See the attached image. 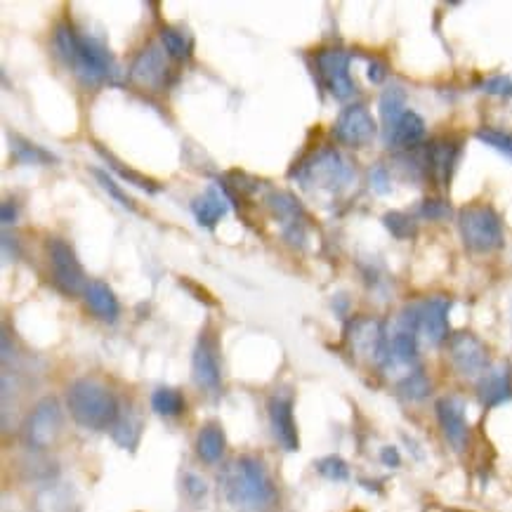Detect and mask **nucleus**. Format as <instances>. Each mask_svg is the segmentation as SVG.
I'll list each match as a JSON object with an SVG mask.
<instances>
[{"label":"nucleus","mask_w":512,"mask_h":512,"mask_svg":"<svg viewBox=\"0 0 512 512\" xmlns=\"http://www.w3.org/2000/svg\"><path fill=\"white\" fill-rule=\"evenodd\" d=\"M225 449H227V439L220 425L218 423L203 425L199 437H196V454H199L201 461L208 465L220 463V458L225 456Z\"/></svg>","instance_id":"obj_22"},{"label":"nucleus","mask_w":512,"mask_h":512,"mask_svg":"<svg viewBox=\"0 0 512 512\" xmlns=\"http://www.w3.org/2000/svg\"><path fill=\"white\" fill-rule=\"evenodd\" d=\"M458 154H461V144L456 140H439L428 149V168L442 185H449L451 173H454Z\"/></svg>","instance_id":"obj_20"},{"label":"nucleus","mask_w":512,"mask_h":512,"mask_svg":"<svg viewBox=\"0 0 512 512\" xmlns=\"http://www.w3.org/2000/svg\"><path fill=\"white\" fill-rule=\"evenodd\" d=\"M161 45L166 50V55L170 59H177V62H185V59L192 57V41L177 29H161Z\"/></svg>","instance_id":"obj_26"},{"label":"nucleus","mask_w":512,"mask_h":512,"mask_svg":"<svg viewBox=\"0 0 512 512\" xmlns=\"http://www.w3.org/2000/svg\"><path fill=\"white\" fill-rule=\"evenodd\" d=\"M10 142H12V159L19 163H38V166H48V163L55 161V156L50 152H45L43 147H38L34 142L24 140V137L10 135Z\"/></svg>","instance_id":"obj_24"},{"label":"nucleus","mask_w":512,"mask_h":512,"mask_svg":"<svg viewBox=\"0 0 512 512\" xmlns=\"http://www.w3.org/2000/svg\"><path fill=\"white\" fill-rule=\"evenodd\" d=\"M168 78L170 69L159 45H149L147 50H142L133 62V69H130V81L144 90L166 88Z\"/></svg>","instance_id":"obj_15"},{"label":"nucleus","mask_w":512,"mask_h":512,"mask_svg":"<svg viewBox=\"0 0 512 512\" xmlns=\"http://www.w3.org/2000/svg\"><path fill=\"white\" fill-rule=\"evenodd\" d=\"M317 71L321 81L336 100H350L357 93L350 76V55L340 48H324L317 52Z\"/></svg>","instance_id":"obj_9"},{"label":"nucleus","mask_w":512,"mask_h":512,"mask_svg":"<svg viewBox=\"0 0 512 512\" xmlns=\"http://www.w3.org/2000/svg\"><path fill=\"white\" fill-rule=\"evenodd\" d=\"M83 298L85 303H88L90 312H93L97 319L107 321V324H114L118 314H121V305H118L114 291H111L104 281H90V284L85 286Z\"/></svg>","instance_id":"obj_19"},{"label":"nucleus","mask_w":512,"mask_h":512,"mask_svg":"<svg viewBox=\"0 0 512 512\" xmlns=\"http://www.w3.org/2000/svg\"><path fill=\"white\" fill-rule=\"evenodd\" d=\"M383 222L385 227L397 236V239H411V236L416 234V222L404 213H387Z\"/></svg>","instance_id":"obj_32"},{"label":"nucleus","mask_w":512,"mask_h":512,"mask_svg":"<svg viewBox=\"0 0 512 512\" xmlns=\"http://www.w3.org/2000/svg\"><path fill=\"white\" fill-rule=\"evenodd\" d=\"M48 258H50V269H52V281L62 293L67 295H83L85 286L90 284L85 279V272L78 262L74 248H71L67 241L59 239V236H52L48 241Z\"/></svg>","instance_id":"obj_6"},{"label":"nucleus","mask_w":512,"mask_h":512,"mask_svg":"<svg viewBox=\"0 0 512 512\" xmlns=\"http://www.w3.org/2000/svg\"><path fill=\"white\" fill-rule=\"evenodd\" d=\"M97 152H100L102 159L107 161L109 166L114 168L116 173L123 177V180L130 182V185L140 187V189H144V192H152V194H156V192H159V189H161L159 185H154V182L149 180V177H144V175H140V173H135V170H133V168H128V166H121V161H116L114 156H111L109 152H104V149L100 147V144H97Z\"/></svg>","instance_id":"obj_27"},{"label":"nucleus","mask_w":512,"mask_h":512,"mask_svg":"<svg viewBox=\"0 0 512 512\" xmlns=\"http://www.w3.org/2000/svg\"><path fill=\"white\" fill-rule=\"evenodd\" d=\"M300 180L310 189H324V192L338 194L340 189H345L354 180V170L336 149H324L300 168Z\"/></svg>","instance_id":"obj_5"},{"label":"nucleus","mask_w":512,"mask_h":512,"mask_svg":"<svg viewBox=\"0 0 512 512\" xmlns=\"http://www.w3.org/2000/svg\"><path fill=\"white\" fill-rule=\"evenodd\" d=\"M399 395L409 402H420L430 395V380L423 371H411L406 373L402 383H399Z\"/></svg>","instance_id":"obj_28"},{"label":"nucleus","mask_w":512,"mask_h":512,"mask_svg":"<svg viewBox=\"0 0 512 512\" xmlns=\"http://www.w3.org/2000/svg\"><path fill=\"white\" fill-rule=\"evenodd\" d=\"M449 359L454 369L465 378L479 380L491 369L487 345L468 331H458L449 338Z\"/></svg>","instance_id":"obj_8"},{"label":"nucleus","mask_w":512,"mask_h":512,"mask_svg":"<svg viewBox=\"0 0 512 512\" xmlns=\"http://www.w3.org/2000/svg\"><path fill=\"white\" fill-rule=\"evenodd\" d=\"M317 470L326 479H331V482H345V479L350 477V468H347V463L343 461V458H338V456L321 458V461L317 463Z\"/></svg>","instance_id":"obj_33"},{"label":"nucleus","mask_w":512,"mask_h":512,"mask_svg":"<svg viewBox=\"0 0 512 512\" xmlns=\"http://www.w3.org/2000/svg\"><path fill=\"white\" fill-rule=\"evenodd\" d=\"M385 76H387V64L380 62V59H373L369 64V81L380 85L385 81Z\"/></svg>","instance_id":"obj_38"},{"label":"nucleus","mask_w":512,"mask_h":512,"mask_svg":"<svg viewBox=\"0 0 512 512\" xmlns=\"http://www.w3.org/2000/svg\"><path fill=\"white\" fill-rule=\"evenodd\" d=\"M404 111H406V90L399 83L387 85L383 95H380V118H383V128L392 126Z\"/></svg>","instance_id":"obj_23"},{"label":"nucleus","mask_w":512,"mask_h":512,"mask_svg":"<svg viewBox=\"0 0 512 512\" xmlns=\"http://www.w3.org/2000/svg\"><path fill=\"white\" fill-rule=\"evenodd\" d=\"M385 144L392 149H413L423 142L425 137V121L416 111L406 109L392 126L383 130Z\"/></svg>","instance_id":"obj_18"},{"label":"nucleus","mask_w":512,"mask_h":512,"mask_svg":"<svg viewBox=\"0 0 512 512\" xmlns=\"http://www.w3.org/2000/svg\"><path fill=\"white\" fill-rule=\"evenodd\" d=\"M463 244L472 253H494L503 246L501 215L487 203H470L458 213Z\"/></svg>","instance_id":"obj_4"},{"label":"nucleus","mask_w":512,"mask_h":512,"mask_svg":"<svg viewBox=\"0 0 512 512\" xmlns=\"http://www.w3.org/2000/svg\"><path fill=\"white\" fill-rule=\"evenodd\" d=\"M477 137L487 144V147L496 149V152H501L512 161V133H503V130H496V128H482L477 133Z\"/></svg>","instance_id":"obj_31"},{"label":"nucleus","mask_w":512,"mask_h":512,"mask_svg":"<svg viewBox=\"0 0 512 512\" xmlns=\"http://www.w3.org/2000/svg\"><path fill=\"white\" fill-rule=\"evenodd\" d=\"M185 489H187V494L194 496V498L206 496V482H203V479L196 477V475L185 477Z\"/></svg>","instance_id":"obj_37"},{"label":"nucleus","mask_w":512,"mask_h":512,"mask_svg":"<svg viewBox=\"0 0 512 512\" xmlns=\"http://www.w3.org/2000/svg\"><path fill=\"white\" fill-rule=\"evenodd\" d=\"M269 425L272 435L286 451H298V428H295L293 416V399L288 395H274L267 404Z\"/></svg>","instance_id":"obj_16"},{"label":"nucleus","mask_w":512,"mask_h":512,"mask_svg":"<svg viewBox=\"0 0 512 512\" xmlns=\"http://www.w3.org/2000/svg\"><path fill=\"white\" fill-rule=\"evenodd\" d=\"M62 409L55 397H45L31 409L29 418L24 425V437L26 444L34 446V449H50L57 442V437L62 435Z\"/></svg>","instance_id":"obj_7"},{"label":"nucleus","mask_w":512,"mask_h":512,"mask_svg":"<svg viewBox=\"0 0 512 512\" xmlns=\"http://www.w3.org/2000/svg\"><path fill=\"white\" fill-rule=\"evenodd\" d=\"M369 182H371V189L376 194H387V192H390V173H387L385 166L371 168Z\"/></svg>","instance_id":"obj_36"},{"label":"nucleus","mask_w":512,"mask_h":512,"mask_svg":"<svg viewBox=\"0 0 512 512\" xmlns=\"http://www.w3.org/2000/svg\"><path fill=\"white\" fill-rule=\"evenodd\" d=\"M380 458H383V463L387 468H397L399 463H402V458H399V451L395 446H385L383 451H380Z\"/></svg>","instance_id":"obj_39"},{"label":"nucleus","mask_w":512,"mask_h":512,"mask_svg":"<svg viewBox=\"0 0 512 512\" xmlns=\"http://www.w3.org/2000/svg\"><path fill=\"white\" fill-rule=\"evenodd\" d=\"M477 395L487 409L501 406L512 399V369L510 364H496L477 380Z\"/></svg>","instance_id":"obj_17"},{"label":"nucleus","mask_w":512,"mask_h":512,"mask_svg":"<svg viewBox=\"0 0 512 512\" xmlns=\"http://www.w3.org/2000/svg\"><path fill=\"white\" fill-rule=\"evenodd\" d=\"M418 213H420V218H425V220H444V218H449L451 208H449V203L442 199H425L423 203H420Z\"/></svg>","instance_id":"obj_34"},{"label":"nucleus","mask_w":512,"mask_h":512,"mask_svg":"<svg viewBox=\"0 0 512 512\" xmlns=\"http://www.w3.org/2000/svg\"><path fill=\"white\" fill-rule=\"evenodd\" d=\"M152 409L163 418H177L185 411V397L173 387H159L152 395Z\"/></svg>","instance_id":"obj_25"},{"label":"nucleus","mask_w":512,"mask_h":512,"mask_svg":"<svg viewBox=\"0 0 512 512\" xmlns=\"http://www.w3.org/2000/svg\"><path fill=\"white\" fill-rule=\"evenodd\" d=\"M376 133V118L371 116V111L364 104H350V107H345L340 111L336 126H333V135L345 147H366V144L373 142Z\"/></svg>","instance_id":"obj_10"},{"label":"nucleus","mask_w":512,"mask_h":512,"mask_svg":"<svg viewBox=\"0 0 512 512\" xmlns=\"http://www.w3.org/2000/svg\"><path fill=\"white\" fill-rule=\"evenodd\" d=\"M222 496L241 512H265L277 503V487L260 458L239 456L218 477Z\"/></svg>","instance_id":"obj_1"},{"label":"nucleus","mask_w":512,"mask_h":512,"mask_svg":"<svg viewBox=\"0 0 512 512\" xmlns=\"http://www.w3.org/2000/svg\"><path fill=\"white\" fill-rule=\"evenodd\" d=\"M482 90H487V93H491V95L512 97V78H508V76L487 78V81L482 83Z\"/></svg>","instance_id":"obj_35"},{"label":"nucleus","mask_w":512,"mask_h":512,"mask_svg":"<svg viewBox=\"0 0 512 512\" xmlns=\"http://www.w3.org/2000/svg\"><path fill=\"white\" fill-rule=\"evenodd\" d=\"M114 439L123 449H133L140 439V420L133 413H121L114 425Z\"/></svg>","instance_id":"obj_29"},{"label":"nucleus","mask_w":512,"mask_h":512,"mask_svg":"<svg viewBox=\"0 0 512 512\" xmlns=\"http://www.w3.org/2000/svg\"><path fill=\"white\" fill-rule=\"evenodd\" d=\"M192 213L201 227L213 229L227 215V196H222L220 189L210 187L192 203Z\"/></svg>","instance_id":"obj_21"},{"label":"nucleus","mask_w":512,"mask_h":512,"mask_svg":"<svg viewBox=\"0 0 512 512\" xmlns=\"http://www.w3.org/2000/svg\"><path fill=\"white\" fill-rule=\"evenodd\" d=\"M435 411H437L439 428H442V435L446 437V442H449L451 449L458 451V454H463L470 442V425H468V416H465L463 399L442 397L437 402Z\"/></svg>","instance_id":"obj_11"},{"label":"nucleus","mask_w":512,"mask_h":512,"mask_svg":"<svg viewBox=\"0 0 512 512\" xmlns=\"http://www.w3.org/2000/svg\"><path fill=\"white\" fill-rule=\"evenodd\" d=\"M0 218H3V225H12V222H15V218H17L15 203L5 201L3 203V210H0Z\"/></svg>","instance_id":"obj_40"},{"label":"nucleus","mask_w":512,"mask_h":512,"mask_svg":"<svg viewBox=\"0 0 512 512\" xmlns=\"http://www.w3.org/2000/svg\"><path fill=\"white\" fill-rule=\"evenodd\" d=\"M55 50L85 85H100L114 74V59L107 48L93 38L78 36L69 22H62L55 29Z\"/></svg>","instance_id":"obj_2"},{"label":"nucleus","mask_w":512,"mask_h":512,"mask_svg":"<svg viewBox=\"0 0 512 512\" xmlns=\"http://www.w3.org/2000/svg\"><path fill=\"white\" fill-rule=\"evenodd\" d=\"M90 173L95 175V180L100 182V187L111 196V199H114V201L118 203V206H123V208H128V210H135L133 199H130V196H128L126 192H123V189L118 187L114 180H111V175L104 173L102 168H90Z\"/></svg>","instance_id":"obj_30"},{"label":"nucleus","mask_w":512,"mask_h":512,"mask_svg":"<svg viewBox=\"0 0 512 512\" xmlns=\"http://www.w3.org/2000/svg\"><path fill=\"white\" fill-rule=\"evenodd\" d=\"M350 347L357 357L385 364L387 336L376 319H354L350 326Z\"/></svg>","instance_id":"obj_13"},{"label":"nucleus","mask_w":512,"mask_h":512,"mask_svg":"<svg viewBox=\"0 0 512 512\" xmlns=\"http://www.w3.org/2000/svg\"><path fill=\"white\" fill-rule=\"evenodd\" d=\"M449 310H451V300L442 298V295H435V298L425 300L423 305H418V336L428 345L437 347L451 338Z\"/></svg>","instance_id":"obj_12"},{"label":"nucleus","mask_w":512,"mask_h":512,"mask_svg":"<svg viewBox=\"0 0 512 512\" xmlns=\"http://www.w3.org/2000/svg\"><path fill=\"white\" fill-rule=\"evenodd\" d=\"M67 409L71 418L85 430L114 428L121 409L107 385L93 378H78L67 390Z\"/></svg>","instance_id":"obj_3"},{"label":"nucleus","mask_w":512,"mask_h":512,"mask_svg":"<svg viewBox=\"0 0 512 512\" xmlns=\"http://www.w3.org/2000/svg\"><path fill=\"white\" fill-rule=\"evenodd\" d=\"M192 376L194 383L206 392H218L222 383L220 361H218V347H215L213 336L203 331L199 340H196L194 354H192Z\"/></svg>","instance_id":"obj_14"}]
</instances>
